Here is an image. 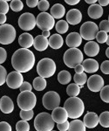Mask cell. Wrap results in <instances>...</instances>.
Returning a JSON list of instances; mask_svg holds the SVG:
<instances>
[{
  "instance_id": "7402d4cb",
  "label": "cell",
  "mask_w": 109,
  "mask_h": 131,
  "mask_svg": "<svg viewBox=\"0 0 109 131\" xmlns=\"http://www.w3.org/2000/svg\"><path fill=\"white\" fill-rule=\"evenodd\" d=\"M49 46V40L42 35L37 36L34 39V42H33V46L37 51L39 52H43V51L46 50V48Z\"/></svg>"
},
{
  "instance_id": "e575fe53",
  "label": "cell",
  "mask_w": 109,
  "mask_h": 131,
  "mask_svg": "<svg viewBox=\"0 0 109 131\" xmlns=\"http://www.w3.org/2000/svg\"><path fill=\"white\" fill-rule=\"evenodd\" d=\"M100 99L106 103H109V85L104 86L100 90Z\"/></svg>"
},
{
  "instance_id": "bcb514c9",
  "label": "cell",
  "mask_w": 109,
  "mask_h": 131,
  "mask_svg": "<svg viewBox=\"0 0 109 131\" xmlns=\"http://www.w3.org/2000/svg\"><path fill=\"white\" fill-rule=\"evenodd\" d=\"M69 126H70V122H69L68 121L64 122V123L57 124L58 129L59 131H67L69 129Z\"/></svg>"
},
{
  "instance_id": "2e32d148",
  "label": "cell",
  "mask_w": 109,
  "mask_h": 131,
  "mask_svg": "<svg viewBox=\"0 0 109 131\" xmlns=\"http://www.w3.org/2000/svg\"><path fill=\"white\" fill-rule=\"evenodd\" d=\"M66 43L70 48H77L82 43V38L78 32H71L66 37Z\"/></svg>"
},
{
  "instance_id": "5bb4252c",
  "label": "cell",
  "mask_w": 109,
  "mask_h": 131,
  "mask_svg": "<svg viewBox=\"0 0 109 131\" xmlns=\"http://www.w3.org/2000/svg\"><path fill=\"white\" fill-rule=\"evenodd\" d=\"M52 117L53 119L54 122L57 124L58 123H64V122H67V119L69 118L68 114L64 107H56L55 109L52 110Z\"/></svg>"
},
{
  "instance_id": "8992f818",
  "label": "cell",
  "mask_w": 109,
  "mask_h": 131,
  "mask_svg": "<svg viewBox=\"0 0 109 131\" xmlns=\"http://www.w3.org/2000/svg\"><path fill=\"white\" fill-rule=\"evenodd\" d=\"M56 64L52 59L44 58L37 65V73L42 78H50L55 73Z\"/></svg>"
},
{
  "instance_id": "d6986e66",
  "label": "cell",
  "mask_w": 109,
  "mask_h": 131,
  "mask_svg": "<svg viewBox=\"0 0 109 131\" xmlns=\"http://www.w3.org/2000/svg\"><path fill=\"white\" fill-rule=\"evenodd\" d=\"M82 66L84 67V71L88 73H96V72L99 70V67H100L98 61L93 60V59H87L86 60H83Z\"/></svg>"
},
{
  "instance_id": "277c9868",
  "label": "cell",
  "mask_w": 109,
  "mask_h": 131,
  "mask_svg": "<svg viewBox=\"0 0 109 131\" xmlns=\"http://www.w3.org/2000/svg\"><path fill=\"white\" fill-rule=\"evenodd\" d=\"M65 65L69 68H75L76 66L83 62V53L79 48H69L63 57Z\"/></svg>"
},
{
  "instance_id": "7c38bea8",
  "label": "cell",
  "mask_w": 109,
  "mask_h": 131,
  "mask_svg": "<svg viewBox=\"0 0 109 131\" xmlns=\"http://www.w3.org/2000/svg\"><path fill=\"white\" fill-rule=\"evenodd\" d=\"M24 82V77L20 73L17 71L11 72L7 75L6 84L11 89H18Z\"/></svg>"
},
{
  "instance_id": "5b68a950",
  "label": "cell",
  "mask_w": 109,
  "mask_h": 131,
  "mask_svg": "<svg viewBox=\"0 0 109 131\" xmlns=\"http://www.w3.org/2000/svg\"><path fill=\"white\" fill-rule=\"evenodd\" d=\"M18 106L21 110H32L36 106L37 98L32 92H21L17 99Z\"/></svg>"
},
{
  "instance_id": "44dd1931",
  "label": "cell",
  "mask_w": 109,
  "mask_h": 131,
  "mask_svg": "<svg viewBox=\"0 0 109 131\" xmlns=\"http://www.w3.org/2000/svg\"><path fill=\"white\" fill-rule=\"evenodd\" d=\"M33 42H34V39L30 33H22L18 38V44L21 47L25 48V49H28L29 47H31L33 45Z\"/></svg>"
},
{
  "instance_id": "c3c4849f",
  "label": "cell",
  "mask_w": 109,
  "mask_h": 131,
  "mask_svg": "<svg viewBox=\"0 0 109 131\" xmlns=\"http://www.w3.org/2000/svg\"><path fill=\"white\" fill-rule=\"evenodd\" d=\"M74 70H75V73H84V67H83L82 64H79L78 66H76V67H75V68H74Z\"/></svg>"
},
{
  "instance_id": "7a4b0ae2",
  "label": "cell",
  "mask_w": 109,
  "mask_h": 131,
  "mask_svg": "<svg viewBox=\"0 0 109 131\" xmlns=\"http://www.w3.org/2000/svg\"><path fill=\"white\" fill-rule=\"evenodd\" d=\"M64 108L67 112L69 118L75 120L83 115L85 105L82 100L79 97H70L65 101Z\"/></svg>"
},
{
  "instance_id": "8fae6325",
  "label": "cell",
  "mask_w": 109,
  "mask_h": 131,
  "mask_svg": "<svg viewBox=\"0 0 109 131\" xmlns=\"http://www.w3.org/2000/svg\"><path fill=\"white\" fill-rule=\"evenodd\" d=\"M37 25L36 18L32 13H23L18 18V26L24 31H31Z\"/></svg>"
},
{
  "instance_id": "db71d44e",
  "label": "cell",
  "mask_w": 109,
  "mask_h": 131,
  "mask_svg": "<svg viewBox=\"0 0 109 131\" xmlns=\"http://www.w3.org/2000/svg\"><path fill=\"white\" fill-rule=\"evenodd\" d=\"M86 3L89 4V5H95L97 3V0H86Z\"/></svg>"
},
{
  "instance_id": "b9f144b4",
  "label": "cell",
  "mask_w": 109,
  "mask_h": 131,
  "mask_svg": "<svg viewBox=\"0 0 109 131\" xmlns=\"http://www.w3.org/2000/svg\"><path fill=\"white\" fill-rule=\"evenodd\" d=\"M100 71L104 74H109V60H105L100 65Z\"/></svg>"
},
{
  "instance_id": "1f68e13d",
  "label": "cell",
  "mask_w": 109,
  "mask_h": 131,
  "mask_svg": "<svg viewBox=\"0 0 109 131\" xmlns=\"http://www.w3.org/2000/svg\"><path fill=\"white\" fill-rule=\"evenodd\" d=\"M100 124L103 128H109V111L102 112L99 116Z\"/></svg>"
},
{
  "instance_id": "f35d334b",
  "label": "cell",
  "mask_w": 109,
  "mask_h": 131,
  "mask_svg": "<svg viewBox=\"0 0 109 131\" xmlns=\"http://www.w3.org/2000/svg\"><path fill=\"white\" fill-rule=\"evenodd\" d=\"M38 8H39V10H41V12H47V10L50 8L49 2L46 1V0H41V1H39Z\"/></svg>"
},
{
  "instance_id": "816d5d0a",
  "label": "cell",
  "mask_w": 109,
  "mask_h": 131,
  "mask_svg": "<svg viewBox=\"0 0 109 131\" xmlns=\"http://www.w3.org/2000/svg\"><path fill=\"white\" fill-rule=\"evenodd\" d=\"M99 5L101 6H107L109 5V0H100Z\"/></svg>"
},
{
  "instance_id": "680465c9",
  "label": "cell",
  "mask_w": 109,
  "mask_h": 131,
  "mask_svg": "<svg viewBox=\"0 0 109 131\" xmlns=\"http://www.w3.org/2000/svg\"><path fill=\"white\" fill-rule=\"evenodd\" d=\"M52 131H55V130H52Z\"/></svg>"
},
{
  "instance_id": "7dc6e473",
  "label": "cell",
  "mask_w": 109,
  "mask_h": 131,
  "mask_svg": "<svg viewBox=\"0 0 109 131\" xmlns=\"http://www.w3.org/2000/svg\"><path fill=\"white\" fill-rule=\"evenodd\" d=\"M26 5L30 8H34L39 5V1H38V0H27Z\"/></svg>"
},
{
  "instance_id": "60d3db41",
  "label": "cell",
  "mask_w": 109,
  "mask_h": 131,
  "mask_svg": "<svg viewBox=\"0 0 109 131\" xmlns=\"http://www.w3.org/2000/svg\"><path fill=\"white\" fill-rule=\"evenodd\" d=\"M99 29L101 31H105V32H109V22L108 20H102L100 23Z\"/></svg>"
},
{
  "instance_id": "d6a6232c",
  "label": "cell",
  "mask_w": 109,
  "mask_h": 131,
  "mask_svg": "<svg viewBox=\"0 0 109 131\" xmlns=\"http://www.w3.org/2000/svg\"><path fill=\"white\" fill-rule=\"evenodd\" d=\"M10 8L13 10V12H18L23 10L24 5H23L22 1H20V0H12L10 4Z\"/></svg>"
},
{
  "instance_id": "836d02e7",
  "label": "cell",
  "mask_w": 109,
  "mask_h": 131,
  "mask_svg": "<svg viewBox=\"0 0 109 131\" xmlns=\"http://www.w3.org/2000/svg\"><path fill=\"white\" fill-rule=\"evenodd\" d=\"M17 131H30V125L26 121H19L16 124Z\"/></svg>"
},
{
  "instance_id": "9a60e30c",
  "label": "cell",
  "mask_w": 109,
  "mask_h": 131,
  "mask_svg": "<svg viewBox=\"0 0 109 131\" xmlns=\"http://www.w3.org/2000/svg\"><path fill=\"white\" fill-rule=\"evenodd\" d=\"M82 20V14L78 9H72L68 10L66 14V22L70 25H79Z\"/></svg>"
},
{
  "instance_id": "8d00e7d4",
  "label": "cell",
  "mask_w": 109,
  "mask_h": 131,
  "mask_svg": "<svg viewBox=\"0 0 109 131\" xmlns=\"http://www.w3.org/2000/svg\"><path fill=\"white\" fill-rule=\"evenodd\" d=\"M107 33L105 32V31H100L98 32L97 36H96V40H97L98 43H100V44H104V43H106V40H107Z\"/></svg>"
},
{
  "instance_id": "83f0119b",
  "label": "cell",
  "mask_w": 109,
  "mask_h": 131,
  "mask_svg": "<svg viewBox=\"0 0 109 131\" xmlns=\"http://www.w3.org/2000/svg\"><path fill=\"white\" fill-rule=\"evenodd\" d=\"M33 88L37 91H43L46 88V81L45 78H42L40 76L36 77L33 81Z\"/></svg>"
},
{
  "instance_id": "f6af8a7d",
  "label": "cell",
  "mask_w": 109,
  "mask_h": 131,
  "mask_svg": "<svg viewBox=\"0 0 109 131\" xmlns=\"http://www.w3.org/2000/svg\"><path fill=\"white\" fill-rule=\"evenodd\" d=\"M7 59V52L5 48L0 47V65L3 64Z\"/></svg>"
},
{
  "instance_id": "f1b7e54d",
  "label": "cell",
  "mask_w": 109,
  "mask_h": 131,
  "mask_svg": "<svg viewBox=\"0 0 109 131\" xmlns=\"http://www.w3.org/2000/svg\"><path fill=\"white\" fill-rule=\"evenodd\" d=\"M80 86L75 83L70 84L66 88V93L70 97H77L80 93Z\"/></svg>"
},
{
  "instance_id": "6da1fadb",
  "label": "cell",
  "mask_w": 109,
  "mask_h": 131,
  "mask_svg": "<svg viewBox=\"0 0 109 131\" xmlns=\"http://www.w3.org/2000/svg\"><path fill=\"white\" fill-rule=\"evenodd\" d=\"M11 65L12 67L18 73H27L31 71L35 65L34 53L29 49L20 48L12 55Z\"/></svg>"
},
{
  "instance_id": "ac0fdd59",
  "label": "cell",
  "mask_w": 109,
  "mask_h": 131,
  "mask_svg": "<svg viewBox=\"0 0 109 131\" xmlns=\"http://www.w3.org/2000/svg\"><path fill=\"white\" fill-rule=\"evenodd\" d=\"M0 109L4 114H10L14 110V103L8 96H3L0 99Z\"/></svg>"
},
{
  "instance_id": "4316f807",
  "label": "cell",
  "mask_w": 109,
  "mask_h": 131,
  "mask_svg": "<svg viewBox=\"0 0 109 131\" xmlns=\"http://www.w3.org/2000/svg\"><path fill=\"white\" fill-rule=\"evenodd\" d=\"M72 80V75L66 70H63L61 72H59L58 74V81L60 84L62 85H66Z\"/></svg>"
},
{
  "instance_id": "cb8c5ba5",
  "label": "cell",
  "mask_w": 109,
  "mask_h": 131,
  "mask_svg": "<svg viewBox=\"0 0 109 131\" xmlns=\"http://www.w3.org/2000/svg\"><path fill=\"white\" fill-rule=\"evenodd\" d=\"M48 40H49V46L52 49H59L64 44V39H63L62 36L58 33L50 36V39Z\"/></svg>"
},
{
  "instance_id": "9f6ffc18",
  "label": "cell",
  "mask_w": 109,
  "mask_h": 131,
  "mask_svg": "<svg viewBox=\"0 0 109 131\" xmlns=\"http://www.w3.org/2000/svg\"><path fill=\"white\" fill-rule=\"evenodd\" d=\"M106 44H107L108 46H109V35H108V37H107V40H106Z\"/></svg>"
},
{
  "instance_id": "9c48e42d",
  "label": "cell",
  "mask_w": 109,
  "mask_h": 131,
  "mask_svg": "<svg viewBox=\"0 0 109 131\" xmlns=\"http://www.w3.org/2000/svg\"><path fill=\"white\" fill-rule=\"evenodd\" d=\"M43 106L47 110H53L56 107H59L60 104V96L55 91H49L45 93L42 99Z\"/></svg>"
},
{
  "instance_id": "f907efd6",
  "label": "cell",
  "mask_w": 109,
  "mask_h": 131,
  "mask_svg": "<svg viewBox=\"0 0 109 131\" xmlns=\"http://www.w3.org/2000/svg\"><path fill=\"white\" fill-rule=\"evenodd\" d=\"M66 2L67 5H75L79 3V0H66Z\"/></svg>"
},
{
  "instance_id": "e0dca14e",
  "label": "cell",
  "mask_w": 109,
  "mask_h": 131,
  "mask_svg": "<svg viewBox=\"0 0 109 131\" xmlns=\"http://www.w3.org/2000/svg\"><path fill=\"white\" fill-rule=\"evenodd\" d=\"M84 124L88 128H94L100 123L99 116L94 112H88L84 117Z\"/></svg>"
},
{
  "instance_id": "681fc988",
  "label": "cell",
  "mask_w": 109,
  "mask_h": 131,
  "mask_svg": "<svg viewBox=\"0 0 109 131\" xmlns=\"http://www.w3.org/2000/svg\"><path fill=\"white\" fill-rule=\"evenodd\" d=\"M6 20H7V18H6L5 14H1L0 13V25H5Z\"/></svg>"
},
{
  "instance_id": "74e56055",
  "label": "cell",
  "mask_w": 109,
  "mask_h": 131,
  "mask_svg": "<svg viewBox=\"0 0 109 131\" xmlns=\"http://www.w3.org/2000/svg\"><path fill=\"white\" fill-rule=\"evenodd\" d=\"M7 71L3 66L0 65V86H3L7 79Z\"/></svg>"
},
{
  "instance_id": "52a82bcc",
  "label": "cell",
  "mask_w": 109,
  "mask_h": 131,
  "mask_svg": "<svg viewBox=\"0 0 109 131\" xmlns=\"http://www.w3.org/2000/svg\"><path fill=\"white\" fill-rule=\"evenodd\" d=\"M79 31H80L79 34L82 39H84L85 40L93 41L99 32V26L94 22L87 21L81 25Z\"/></svg>"
},
{
  "instance_id": "d4e9b609",
  "label": "cell",
  "mask_w": 109,
  "mask_h": 131,
  "mask_svg": "<svg viewBox=\"0 0 109 131\" xmlns=\"http://www.w3.org/2000/svg\"><path fill=\"white\" fill-rule=\"evenodd\" d=\"M66 14V9L61 4H55L51 8V15L54 19H60Z\"/></svg>"
},
{
  "instance_id": "484cf974",
  "label": "cell",
  "mask_w": 109,
  "mask_h": 131,
  "mask_svg": "<svg viewBox=\"0 0 109 131\" xmlns=\"http://www.w3.org/2000/svg\"><path fill=\"white\" fill-rule=\"evenodd\" d=\"M86 128L83 122H81L80 120H72L70 122V126H69L68 131H86Z\"/></svg>"
},
{
  "instance_id": "3957f363",
  "label": "cell",
  "mask_w": 109,
  "mask_h": 131,
  "mask_svg": "<svg viewBox=\"0 0 109 131\" xmlns=\"http://www.w3.org/2000/svg\"><path fill=\"white\" fill-rule=\"evenodd\" d=\"M34 128L37 131H52L54 128V121L52 115L43 112L39 114L34 120Z\"/></svg>"
},
{
  "instance_id": "4fadbf2b",
  "label": "cell",
  "mask_w": 109,
  "mask_h": 131,
  "mask_svg": "<svg viewBox=\"0 0 109 131\" xmlns=\"http://www.w3.org/2000/svg\"><path fill=\"white\" fill-rule=\"evenodd\" d=\"M87 88L92 92H100L104 88V80L100 75L94 74L87 80Z\"/></svg>"
},
{
  "instance_id": "ab89813d",
  "label": "cell",
  "mask_w": 109,
  "mask_h": 131,
  "mask_svg": "<svg viewBox=\"0 0 109 131\" xmlns=\"http://www.w3.org/2000/svg\"><path fill=\"white\" fill-rule=\"evenodd\" d=\"M10 5H8V2L6 0H0V13L6 14L9 12Z\"/></svg>"
},
{
  "instance_id": "11a10c76",
  "label": "cell",
  "mask_w": 109,
  "mask_h": 131,
  "mask_svg": "<svg viewBox=\"0 0 109 131\" xmlns=\"http://www.w3.org/2000/svg\"><path fill=\"white\" fill-rule=\"evenodd\" d=\"M106 57H107V58L109 59V47L106 50Z\"/></svg>"
},
{
  "instance_id": "ee69618b",
  "label": "cell",
  "mask_w": 109,
  "mask_h": 131,
  "mask_svg": "<svg viewBox=\"0 0 109 131\" xmlns=\"http://www.w3.org/2000/svg\"><path fill=\"white\" fill-rule=\"evenodd\" d=\"M0 131H12L11 126L6 122H0Z\"/></svg>"
},
{
  "instance_id": "ffe728a7",
  "label": "cell",
  "mask_w": 109,
  "mask_h": 131,
  "mask_svg": "<svg viewBox=\"0 0 109 131\" xmlns=\"http://www.w3.org/2000/svg\"><path fill=\"white\" fill-rule=\"evenodd\" d=\"M84 52L89 57H95L100 52V46L94 41H88L84 46Z\"/></svg>"
},
{
  "instance_id": "4dcf8cb0",
  "label": "cell",
  "mask_w": 109,
  "mask_h": 131,
  "mask_svg": "<svg viewBox=\"0 0 109 131\" xmlns=\"http://www.w3.org/2000/svg\"><path fill=\"white\" fill-rule=\"evenodd\" d=\"M56 31H58V33L59 34H64L66 33L69 29V25L66 22V20H62L60 19L59 21H58L57 24H56Z\"/></svg>"
},
{
  "instance_id": "603a6c76",
  "label": "cell",
  "mask_w": 109,
  "mask_h": 131,
  "mask_svg": "<svg viewBox=\"0 0 109 131\" xmlns=\"http://www.w3.org/2000/svg\"><path fill=\"white\" fill-rule=\"evenodd\" d=\"M104 13V10L102 7L100 5H92L89 6L88 10H87V14L91 18L93 19H98V18H101Z\"/></svg>"
},
{
  "instance_id": "ba28073f",
  "label": "cell",
  "mask_w": 109,
  "mask_h": 131,
  "mask_svg": "<svg viewBox=\"0 0 109 131\" xmlns=\"http://www.w3.org/2000/svg\"><path fill=\"white\" fill-rule=\"evenodd\" d=\"M16 39V30L11 25H0V44L10 45Z\"/></svg>"
},
{
  "instance_id": "30bf717a",
  "label": "cell",
  "mask_w": 109,
  "mask_h": 131,
  "mask_svg": "<svg viewBox=\"0 0 109 131\" xmlns=\"http://www.w3.org/2000/svg\"><path fill=\"white\" fill-rule=\"evenodd\" d=\"M37 26L42 31H50L55 25V19L51 14L47 12H41L36 18Z\"/></svg>"
},
{
  "instance_id": "f546056e",
  "label": "cell",
  "mask_w": 109,
  "mask_h": 131,
  "mask_svg": "<svg viewBox=\"0 0 109 131\" xmlns=\"http://www.w3.org/2000/svg\"><path fill=\"white\" fill-rule=\"evenodd\" d=\"M73 81L75 84L79 85L80 88H83L84 85L87 82V76L86 73H75L74 77H73Z\"/></svg>"
},
{
  "instance_id": "6f0895ef",
  "label": "cell",
  "mask_w": 109,
  "mask_h": 131,
  "mask_svg": "<svg viewBox=\"0 0 109 131\" xmlns=\"http://www.w3.org/2000/svg\"><path fill=\"white\" fill-rule=\"evenodd\" d=\"M108 22H109V16H108Z\"/></svg>"
},
{
  "instance_id": "7bdbcfd3",
  "label": "cell",
  "mask_w": 109,
  "mask_h": 131,
  "mask_svg": "<svg viewBox=\"0 0 109 131\" xmlns=\"http://www.w3.org/2000/svg\"><path fill=\"white\" fill-rule=\"evenodd\" d=\"M19 90L21 91V92H26V91H28V92H31V90H32V86H31L29 82L24 81L22 85H21V86L19 88Z\"/></svg>"
},
{
  "instance_id": "d590c367",
  "label": "cell",
  "mask_w": 109,
  "mask_h": 131,
  "mask_svg": "<svg viewBox=\"0 0 109 131\" xmlns=\"http://www.w3.org/2000/svg\"><path fill=\"white\" fill-rule=\"evenodd\" d=\"M20 118L23 120V121H30V120L32 119L33 115H34V112L32 110H29V111H25V110H21L19 113Z\"/></svg>"
},
{
  "instance_id": "f5cc1de1",
  "label": "cell",
  "mask_w": 109,
  "mask_h": 131,
  "mask_svg": "<svg viewBox=\"0 0 109 131\" xmlns=\"http://www.w3.org/2000/svg\"><path fill=\"white\" fill-rule=\"evenodd\" d=\"M42 36H44L45 38H47L50 37V31H43V32H42Z\"/></svg>"
}]
</instances>
